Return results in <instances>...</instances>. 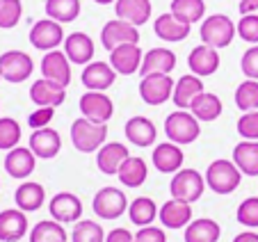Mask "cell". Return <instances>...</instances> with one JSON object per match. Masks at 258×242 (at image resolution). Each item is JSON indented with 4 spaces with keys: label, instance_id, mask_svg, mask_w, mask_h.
Returning <instances> with one entry per match:
<instances>
[{
    "label": "cell",
    "instance_id": "5bb4252c",
    "mask_svg": "<svg viewBox=\"0 0 258 242\" xmlns=\"http://www.w3.org/2000/svg\"><path fill=\"white\" fill-rule=\"evenodd\" d=\"M39 69L41 78H48V80L62 85V87H69V83H71V59L62 50H48L41 59Z\"/></svg>",
    "mask_w": 258,
    "mask_h": 242
},
{
    "label": "cell",
    "instance_id": "3957f363",
    "mask_svg": "<svg viewBox=\"0 0 258 242\" xmlns=\"http://www.w3.org/2000/svg\"><path fill=\"white\" fill-rule=\"evenodd\" d=\"M107 140V124H96L85 116L76 119L71 124V142L80 153L98 151Z\"/></svg>",
    "mask_w": 258,
    "mask_h": 242
},
{
    "label": "cell",
    "instance_id": "d6a6232c",
    "mask_svg": "<svg viewBox=\"0 0 258 242\" xmlns=\"http://www.w3.org/2000/svg\"><path fill=\"white\" fill-rule=\"evenodd\" d=\"M158 206L153 199L149 197H137L131 201V206H128V217H131V222L135 224V226H151L153 219L158 217Z\"/></svg>",
    "mask_w": 258,
    "mask_h": 242
},
{
    "label": "cell",
    "instance_id": "4fadbf2b",
    "mask_svg": "<svg viewBox=\"0 0 258 242\" xmlns=\"http://www.w3.org/2000/svg\"><path fill=\"white\" fill-rule=\"evenodd\" d=\"M30 101L37 107H59L67 101V87L53 83L48 78H39L30 87Z\"/></svg>",
    "mask_w": 258,
    "mask_h": 242
},
{
    "label": "cell",
    "instance_id": "4316f807",
    "mask_svg": "<svg viewBox=\"0 0 258 242\" xmlns=\"http://www.w3.org/2000/svg\"><path fill=\"white\" fill-rule=\"evenodd\" d=\"M176 69V53L169 48H151L149 53H144V59H142V78L151 76V73H171Z\"/></svg>",
    "mask_w": 258,
    "mask_h": 242
},
{
    "label": "cell",
    "instance_id": "484cf974",
    "mask_svg": "<svg viewBox=\"0 0 258 242\" xmlns=\"http://www.w3.org/2000/svg\"><path fill=\"white\" fill-rule=\"evenodd\" d=\"M64 53L71 59V64H80L87 67L94 57V41L89 34L85 32H73L64 39Z\"/></svg>",
    "mask_w": 258,
    "mask_h": 242
},
{
    "label": "cell",
    "instance_id": "9a60e30c",
    "mask_svg": "<svg viewBox=\"0 0 258 242\" xmlns=\"http://www.w3.org/2000/svg\"><path fill=\"white\" fill-rule=\"evenodd\" d=\"M142 59H144V53H142L140 44H123L119 48L110 50V67L121 76L140 73Z\"/></svg>",
    "mask_w": 258,
    "mask_h": 242
},
{
    "label": "cell",
    "instance_id": "d4e9b609",
    "mask_svg": "<svg viewBox=\"0 0 258 242\" xmlns=\"http://www.w3.org/2000/svg\"><path fill=\"white\" fill-rule=\"evenodd\" d=\"M201 92H206L204 80H201L199 76H195V73H187V76L176 80L171 101H174V105L178 107V110H190L192 101H195Z\"/></svg>",
    "mask_w": 258,
    "mask_h": 242
},
{
    "label": "cell",
    "instance_id": "7bdbcfd3",
    "mask_svg": "<svg viewBox=\"0 0 258 242\" xmlns=\"http://www.w3.org/2000/svg\"><path fill=\"white\" fill-rule=\"evenodd\" d=\"M238 224L247 228H258V197H247L242 204L238 206Z\"/></svg>",
    "mask_w": 258,
    "mask_h": 242
},
{
    "label": "cell",
    "instance_id": "f546056e",
    "mask_svg": "<svg viewBox=\"0 0 258 242\" xmlns=\"http://www.w3.org/2000/svg\"><path fill=\"white\" fill-rule=\"evenodd\" d=\"M153 30H156V34L162 39V41H171V44H176V41H183V39L190 37V30L192 25L183 23V21H178L174 14H162L156 19V23H153Z\"/></svg>",
    "mask_w": 258,
    "mask_h": 242
},
{
    "label": "cell",
    "instance_id": "f1b7e54d",
    "mask_svg": "<svg viewBox=\"0 0 258 242\" xmlns=\"http://www.w3.org/2000/svg\"><path fill=\"white\" fill-rule=\"evenodd\" d=\"M114 14H117V19L128 21L135 28H140L151 19V0H117Z\"/></svg>",
    "mask_w": 258,
    "mask_h": 242
},
{
    "label": "cell",
    "instance_id": "681fc988",
    "mask_svg": "<svg viewBox=\"0 0 258 242\" xmlns=\"http://www.w3.org/2000/svg\"><path fill=\"white\" fill-rule=\"evenodd\" d=\"M105 242H135V235H133L128 228H112V231L105 235Z\"/></svg>",
    "mask_w": 258,
    "mask_h": 242
},
{
    "label": "cell",
    "instance_id": "277c9868",
    "mask_svg": "<svg viewBox=\"0 0 258 242\" xmlns=\"http://www.w3.org/2000/svg\"><path fill=\"white\" fill-rule=\"evenodd\" d=\"M235 32H238V25L229 19L226 14H213L208 19H204L201 23V44L213 46V48H226L231 46V41L235 39Z\"/></svg>",
    "mask_w": 258,
    "mask_h": 242
},
{
    "label": "cell",
    "instance_id": "9c48e42d",
    "mask_svg": "<svg viewBox=\"0 0 258 242\" xmlns=\"http://www.w3.org/2000/svg\"><path fill=\"white\" fill-rule=\"evenodd\" d=\"M101 44L107 53L119 48V46H123V44H140V30H137L133 23H128V21L112 19L103 25Z\"/></svg>",
    "mask_w": 258,
    "mask_h": 242
},
{
    "label": "cell",
    "instance_id": "74e56055",
    "mask_svg": "<svg viewBox=\"0 0 258 242\" xmlns=\"http://www.w3.org/2000/svg\"><path fill=\"white\" fill-rule=\"evenodd\" d=\"M67 228L55 219H44L30 231V242H67Z\"/></svg>",
    "mask_w": 258,
    "mask_h": 242
},
{
    "label": "cell",
    "instance_id": "ffe728a7",
    "mask_svg": "<svg viewBox=\"0 0 258 242\" xmlns=\"http://www.w3.org/2000/svg\"><path fill=\"white\" fill-rule=\"evenodd\" d=\"M34 167H37V155L30 151V146L25 149V146H16V149L7 151L5 155V171L12 176V178H28L30 174L34 171Z\"/></svg>",
    "mask_w": 258,
    "mask_h": 242
},
{
    "label": "cell",
    "instance_id": "e575fe53",
    "mask_svg": "<svg viewBox=\"0 0 258 242\" xmlns=\"http://www.w3.org/2000/svg\"><path fill=\"white\" fill-rule=\"evenodd\" d=\"M80 0H46V16L57 23H71L80 16Z\"/></svg>",
    "mask_w": 258,
    "mask_h": 242
},
{
    "label": "cell",
    "instance_id": "60d3db41",
    "mask_svg": "<svg viewBox=\"0 0 258 242\" xmlns=\"http://www.w3.org/2000/svg\"><path fill=\"white\" fill-rule=\"evenodd\" d=\"M21 142V126L12 116H0V151H12Z\"/></svg>",
    "mask_w": 258,
    "mask_h": 242
},
{
    "label": "cell",
    "instance_id": "c3c4849f",
    "mask_svg": "<svg viewBox=\"0 0 258 242\" xmlns=\"http://www.w3.org/2000/svg\"><path fill=\"white\" fill-rule=\"evenodd\" d=\"M135 242H167V235L160 226H142L135 233Z\"/></svg>",
    "mask_w": 258,
    "mask_h": 242
},
{
    "label": "cell",
    "instance_id": "6da1fadb",
    "mask_svg": "<svg viewBox=\"0 0 258 242\" xmlns=\"http://www.w3.org/2000/svg\"><path fill=\"white\" fill-rule=\"evenodd\" d=\"M242 180V171L235 167L233 160L219 158L215 162H210L206 169V185L213 190L215 194H231L240 188Z\"/></svg>",
    "mask_w": 258,
    "mask_h": 242
},
{
    "label": "cell",
    "instance_id": "bcb514c9",
    "mask_svg": "<svg viewBox=\"0 0 258 242\" xmlns=\"http://www.w3.org/2000/svg\"><path fill=\"white\" fill-rule=\"evenodd\" d=\"M240 69L249 80H258V44L244 50L242 59H240Z\"/></svg>",
    "mask_w": 258,
    "mask_h": 242
},
{
    "label": "cell",
    "instance_id": "f6af8a7d",
    "mask_svg": "<svg viewBox=\"0 0 258 242\" xmlns=\"http://www.w3.org/2000/svg\"><path fill=\"white\" fill-rule=\"evenodd\" d=\"M238 34L242 41L256 46L258 44V14H244L238 21Z\"/></svg>",
    "mask_w": 258,
    "mask_h": 242
},
{
    "label": "cell",
    "instance_id": "e0dca14e",
    "mask_svg": "<svg viewBox=\"0 0 258 242\" xmlns=\"http://www.w3.org/2000/svg\"><path fill=\"white\" fill-rule=\"evenodd\" d=\"M128 158H131L128 146L121 144V142H105V144L96 151V165H98V169L107 176L119 174L121 165Z\"/></svg>",
    "mask_w": 258,
    "mask_h": 242
},
{
    "label": "cell",
    "instance_id": "7c38bea8",
    "mask_svg": "<svg viewBox=\"0 0 258 242\" xmlns=\"http://www.w3.org/2000/svg\"><path fill=\"white\" fill-rule=\"evenodd\" d=\"M48 210L55 222L59 224H76L83 217V201L73 192H57L48 204Z\"/></svg>",
    "mask_w": 258,
    "mask_h": 242
},
{
    "label": "cell",
    "instance_id": "1f68e13d",
    "mask_svg": "<svg viewBox=\"0 0 258 242\" xmlns=\"http://www.w3.org/2000/svg\"><path fill=\"white\" fill-rule=\"evenodd\" d=\"M222 235V226L210 217L195 219L185 226V242H217Z\"/></svg>",
    "mask_w": 258,
    "mask_h": 242
},
{
    "label": "cell",
    "instance_id": "52a82bcc",
    "mask_svg": "<svg viewBox=\"0 0 258 242\" xmlns=\"http://www.w3.org/2000/svg\"><path fill=\"white\" fill-rule=\"evenodd\" d=\"M92 210L101 219H119L128 210V199L119 188H101L94 194Z\"/></svg>",
    "mask_w": 258,
    "mask_h": 242
},
{
    "label": "cell",
    "instance_id": "b9f144b4",
    "mask_svg": "<svg viewBox=\"0 0 258 242\" xmlns=\"http://www.w3.org/2000/svg\"><path fill=\"white\" fill-rule=\"evenodd\" d=\"M23 16V3L21 0H0V28L12 30L19 25Z\"/></svg>",
    "mask_w": 258,
    "mask_h": 242
},
{
    "label": "cell",
    "instance_id": "8d00e7d4",
    "mask_svg": "<svg viewBox=\"0 0 258 242\" xmlns=\"http://www.w3.org/2000/svg\"><path fill=\"white\" fill-rule=\"evenodd\" d=\"M171 14L176 16L178 21L192 25L199 23L206 14V3L204 0H171Z\"/></svg>",
    "mask_w": 258,
    "mask_h": 242
},
{
    "label": "cell",
    "instance_id": "8fae6325",
    "mask_svg": "<svg viewBox=\"0 0 258 242\" xmlns=\"http://www.w3.org/2000/svg\"><path fill=\"white\" fill-rule=\"evenodd\" d=\"M78 105L85 119L96 121V124H107L114 114V103L105 92H85Z\"/></svg>",
    "mask_w": 258,
    "mask_h": 242
},
{
    "label": "cell",
    "instance_id": "83f0119b",
    "mask_svg": "<svg viewBox=\"0 0 258 242\" xmlns=\"http://www.w3.org/2000/svg\"><path fill=\"white\" fill-rule=\"evenodd\" d=\"M14 201H16V208H21L23 213H34L39 210L46 201V190L41 183L37 180H25L16 188L14 192Z\"/></svg>",
    "mask_w": 258,
    "mask_h": 242
},
{
    "label": "cell",
    "instance_id": "836d02e7",
    "mask_svg": "<svg viewBox=\"0 0 258 242\" xmlns=\"http://www.w3.org/2000/svg\"><path fill=\"white\" fill-rule=\"evenodd\" d=\"M117 176H119V180H121V185H126V188H142V185L146 183L149 169H146V162L142 158L131 155L121 165Z\"/></svg>",
    "mask_w": 258,
    "mask_h": 242
},
{
    "label": "cell",
    "instance_id": "f5cc1de1",
    "mask_svg": "<svg viewBox=\"0 0 258 242\" xmlns=\"http://www.w3.org/2000/svg\"><path fill=\"white\" fill-rule=\"evenodd\" d=\"M96 5H110V3H117V0H94Z\"/></svg>",
    "mask_w": 258,
    "mask_h": 242
},
{
    "label": "cell",
    "instance_id": "d590c367",
    "mask_svg": "<svg viewBox=\"0 0 258 242\" xmlns=\"http://www.w3.org/2000/svg\"><path fill=\"white\" fill-rule=\"evenodd\" d=\"M190 112L199 121H215L222 114V101H219V96H215V94H210V92H201L199 96L192 101Z\"/></svg>",
    "mask_w": 258,
    "mask_h": 242
},
{
    "label": "cell",
    "instance_id": "f35d334b",
    "mask_svg": "<svg viewBox=\"0 0 258 242\" xmlns=\"http://www.w3.org/2000/svg\"><path fill=\"white\" fill-rule=\"evenodd\" d=\"M107 233L103 231L101 224L92 222V219H80L73 224L71 242H105Z\"/></svg>",
    "mask_w": 258,
    "mask_h": 242
},
{
    "label": "cell",
    "instance_id": "d6986e66",
    "mask_svg": "<svg viewBox=\"0 0 258 242\" xmlns=\"http://www.w3.org/2000/svg\"><path fill=\"white\" fill-rule=\"evenodd\" d=\"M30 151L41 160H50L62 151V137L55 128H39L30 135Z\"/></svg>",
    "mask_w": 258,
    "mask_h": 242
},
{
    "label": "cell",
    "instance_id": "db71d44e",
    "mask_svg": "<svg viewBox=\"0 0 258 242\" xmlns=\"http://www.w3.org/2000/svg\"><path fill=\"white\" fill-rule=\"evenodd\" d=\"M0 80H3V76H0Z\"/></svg>",
    "mask_w": 258,
    "mask_h": 242
},
{
    "label": "cell",
    "instance_id": "7402d4cb",
    "mask_svg": "<svg viewBox=\"0 0 258 242\" xmlns=\"http://www.w3.org/2000/svg\"><path fill=\"white\" fill-rule=\"evenodd\" d=\"M25 233H28V217L23 210H0V242H19Z\"/></svg>",
    "mask_w": 258,
    "mask_h": 242
},
{
    "label": "cell",
    "instance_id": "44dd1931",
    "mask_svg": "<svg viewBox=\"0 0 258 242\" xmlns=\"http://www.w3.org/2000/svg\"><path fill=\"white\" fill-rule=\"evenodd\" d=\"M158 219L165 228H185L192 222V204L178 201V199H169L160 206L158 210Z\"/></svg>",
    "mask_w": 258,
    "mask_h": 242
},
{
    "label": "cell",
    "instance_id": "603a6c76",
    "mask_svg": "<svg viewBox=\"0 0 258 242\" xmlns=\"http://www.w3.org/2000/svg\"><path fill=\"white\" fill-rule=\"evenodd\" d=\"M123 133H126L128 142L135 146H153L158 140V128L151 119H146V116H131L126 121V126H123Z\"/></svg>",
    "mask_w": 258,
    "mask_h": 242
},
{
    "label": "cell",
    "instance_id": "8992f818",
    "mask_svg": "<svg viewBox=\"0 0 258 242\" xmlns=\"http://www.w3.org/2000/svg\"><path fill=\"white\" fill-rule=\"evenodd\" d=\"M174 80L169 73H151L140 80V96L146 105H162L174 96Z\"/></svg>",
    "mask_w": 258,
    "mask_h": 242
},
{
    "label": "cell",
    "instance_id": "ab89813d",
    "mask_svg": "<svg viewBox=\"0 0 258 242\" xmlns=\"http://www.w3.org/2000/svg\"><path fill=\"white\" fill-rule=\"evenodd\" d=\"M235 105L242 112L258 110V80H244L235 89Z\"/></svg>",
    "mask_w": 258,
    "mask_h": 242
},
{
    "label": "cell",
    "instance_id": "816d5d0a",
    "mask_svg": "<svg viewBox=\"0 0 258 242\" xmlns=\"http://www.w3.org/2000/svg\"><path fill=\"white\" fill-rule=\"evenodd\" d=\"M233 242H258V233L256 231H242V233H238V235L233 237Z\"/></svg>",
    "mask_w": 258,
    "mask_h": 242
},
{
    "label": "cell",
    "instance_id": "ac0fdd59",
    "mask_svg": "<svg viewBox=\"0 0 258 242\" xmlns=\"http://www.w3.org/2000/svg\"><path fill=\"white\" fill-rule=\"evenodd\" d=\"M183 160H185L183 149L178 144H174V142H162L151 153L153 167L158 171H162V174H176L178 169H183Z\"/></svg>",
    "mask_w": 258,
    "mask_h": 242
},
{
    "label": "cell",
    "instance_id": "cb8c5ba5",
    "mask_svg": "<svg viewBox=\"0 0 258 242\" xmlns=\"http://www.w3.org/2000/svg\"><path fill=\"white\" fill-rule=\"evenodd\" d=\"M187 67L195 76L199 78H206V76H213L215 71L219 69V53L217 48L213 46H206V44H199L192 48L190 57H187Z\"/></svg>",
    "mask_w": 258,
    "mask_h": 242
},
{
    "label": "cell",
    "instance_id": "7a4b0ae2",
    "mask_svg": "<svg viewBox=\"0 0 258 242\" xmlns=\"http://www.w3.org/2000/svg\"><path fill=\"white\" fill-rule=\"evenodd\" d=\"M165 135L178 146L192 144L201 135V121L187 110H176L165 119Z\"/></svg>",
    "mask_w": 258,
    "mask_h": 242
},
{
    "label": "cell",
    "instance_id": "f907efd6",
    "mask_svg": "<svg viewBox=\"0 0 258 242\" xmlns=\"http://www.w3.org/2000/svg\"><path fill=\"white\" fill-rule=\"evenodd\" d=\"M238 12H240V16H244V14H256V12H258V0H240Z\"/></svg>",
    "mask_w": 258,
    "mask_h": 242
},
{
    "label": "cell",
    "instance_id": "ee69618b",
    "mask_svg": "<svg viewBox=\"0 0 258 242\" xmlns=\"http://www.w3.org/2000/svg\"><path fill=\"white\" fill-rule=\"evenodd\" d=\"M238 135L242 140H251L258 142V110L244 112L238 119Z\"/></svg>",
    "mask_w": 258,
    "mask_h": 242
},
{
    "label": "cell",
    "instance_id": "30bf717a",
    "mask_svg": "<svg viewBox=\"0 0 258 242\" xmlns=\"http://www.w3.org/2000/svg\"><path fill=\"white\" fill-rule=\"evenodd\" d=\"M64 30H62V23L53 19H41L32 25L30 30V44L34 46L37 50H57L59 44H64Z\"/></svg>",
    "mask_w": 258,
    "mask_h": 242
},
{
    "label": "cell",
    "instance_id": "4dcf8cb0",
    "mask_svg": "<svg viewBox=\"0 0 258 242\" xmlns=\"http://www.w3.org/2000/svg\"><path fill=\"white\" fill-rule=\"evenodd\" d=\"M233 162L244 176H258V142L242 140L235 144Z\"/></svg>",
    "mask_w": 258,
    "mask_h": 242
},
{
    "label": "cell",
    "instance_id": "5b68a950",
    "mask_svg": "<svg viewBox=\"0 0 258 242\" xmlns=\"http://www.w3.org/2000/svg\"><path fill=\"white\" fill-rule=\"evenodd\" d=\"M206 188H208L206 176H201V171L197 169H178L169 183L171 199H178V201H185V204L199 201Z\"/></svg>",
    "mask_w": 258,
    "mask_h": 242
},
{
    "label": "cell",
    "instance_id": "7dc6e473",
    "mask_svg": "<svg viewBox=\"0 0 258 242\" xmlns=\"http://www.w3.org/2000/svg\"><path fill=\"white\" fill-rule=\"evenodd\" d=\"M55 116V107H37L32 114L28 116V124L32 131H39V128H48L50 121Z\"/></svg>",
    "mask_w": 258,
    "mask_h": 242
},
{
    "label": "cell",
    "instance_id": "ba28073f",
    "mask_svg": "<svg viewBox=\"0 0 258 242\" xmlns=\"http://www.w3.org/2000/svg\"><path fill=\"white\" fill-rule=\"evenodd\" d=\"M34 71V62L23 50H7L0 55V76L7 83H25Z\"/></svg>",
    "mask_w": 258,
    "mask_h": 242
},
{
    "label": "cell",
    "instance_id": "2e32d148",
    "mask_svg": "<svg viewBox=\"0 0 258 242\" xmlns=\"http://www.w3.org/2000/svg\"><path fill=\"white\" fill-rule=\"evenodd\" d=\"M83 85L87 87V92H105L114 85L117 80V71L107 62H89L83 69V76H80Z\"/></svg>",
    "mask_w": 258,
    "mask_h": 242
}]
</instances>
